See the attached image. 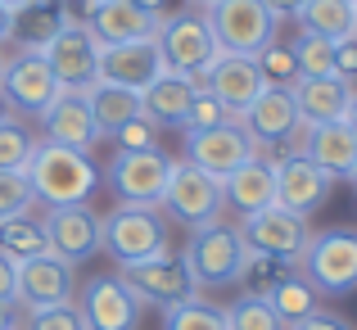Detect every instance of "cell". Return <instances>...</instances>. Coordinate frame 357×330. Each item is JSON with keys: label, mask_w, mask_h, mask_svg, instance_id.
<instances>
[{"label": "cell", "mask_w": 357, "mask_h": 330, "mask_svg": "<svg viewBox=\"0 0 357 330\" xmlns=\"http://www.w3.org/2000/svg\"><path fill=\"white\" fill-rule=\"evenodd\" d=\"M353 14L357 9L349 0H307L294 23H298V32L326 36V41H344V36H353Z\"/></svg>", "instance_id": "cell-29"}, {"label": "cell", "mask_w": 357, "mask_h": 330, "mask_svg": "<svg viewBox=\"0 0 357 330\" xmlns=\"http://www.w3.org/2000/svg\"><path fill=\"white\" fill-rule=\"evenodd\" d=\"M0 330H18L14 326V308H5V303H0Z\"/></svg>", "instance_id": "cell-48"}, {"label": "cell", "mask_w": 357, "mask_h": 330, "mask_svg": "<svg viewBox=\"0 0 357 330\" xmlns=\"http://www.w3.org/2000/svg\"><path fill=\"white\" fill-rule=\"evenodd\" d=\"M140 9H149L154 18H167V0H136Z\"/></svg>", "instance_id": "cell-47"}, {"label": "cell", "mask_w": 357, "mask_h": 330, "mask_svg": "<svg viewBox=\"0 0 357 330\" xmlns=\"http://www.w3.org/2000/svg\"><path fill=\"white\" fill-rule=\"evenodd\" d=\"M240 127L253 136V145H289V140L298 136V113H294V96H289V87H262V96L253 100L249 109L240 113Z\"/></svg>", "instance_id": "cell-20"}, {"label": "cell", "mask_w": 357, "mask_h": 330, "mask_svg": "<svg viewBox=\"0 0 357 330\" xmlns=\"http://www.w3.org/2000/svg\"><path fill=\"white\" fill-rule=\"evenodd\" d=\"M185 158L195 167H204L208 177L227 181L236 167L258 158V145L240 122H222V127H208V131H185Z\"/></svg>", "instance_id": "cell-13"}, {"label": "cell", "mask_w": 357, "mask_h": 330, "mask_svg": "<svg viewBox=\"0 0 357 330\" xmlns=\"http://www.w3.org/2000/svg\"><path fill=\"white\" fill-rule=\"evenodd\" d=\"M163 18H154L149 9H140L136 0H100L86 5V27L100 45H127V41H145L158 32Z\"/></svg>", "instance_id": "cell-22"}, {"label": "cell", "mask_w": 357, "mask_h": 330, "mask_svg": "<svg viewBox=\"0 0 357 330\" xmlns=\"http://www.w3.org/2000/svg\"><path fill=\"white\" fill-rule=\"evenodd\" d=\"M262 87H267V82H262V68L249 54H218L213 68L204 73V91H208L231 118H240V113L262 96Z\"/></svg>", "instance_id": "cell-16"}, {"label": "cell", "mask_w": 357, "mask_h": 330, "mask_svg": "<svg viewBox=\"0 0 357 330\" xmlns=\"http://www.w3.org/2000/svg\"><path fill=\"white\" fill-rule=\"evenodd\" d=\"M77 313L86 330H136L140 322V303L131 299V290L118 276H91L82 285Z\"/></svg>", "instance_id": "cell-15"}, {"label": "cell", "mask_w": 357, "mask_h": 330, "mask_svg": "<svg viewBox=\"0 0 357 330\" xmlns=\"http://www.w3.org/2000/svg\"><path fill=\"white\" fill-rule=\"evenodd\" d=\"M335 73H340L344 82H357V36L335 41Z\"/></svg>", "instance_id": "cell-41"}, {"label": "cell", "mask_w": 357, "mask_h": 330, "mask_svg": "<svg viewBox=\"0 0 357 330\" xmlns=\"http://www.w3.org/2000/svg\"><path fill=\"white\" fill-rule=\"evenodd\" d=\"M262 299L280 313L285 326H294V322H303V317L317 313V290L307 285L303 276H276L267 290H262Z\"/></svg>", "instance_id": "cell-30"}, {"label": "cell", "mask_w": 357, "mask_h": 330, "mask_svg": "<svg viewBox=\"0 0 357 330\" xmlns=\"http://www.w3.org/2000/svg\"><path fill=\"white\" fill-rule=\"evenodd\" d=\"M163 330H227V313L204 299H185V303L163 308Z\"/></svg>", "instance_id": "cell-32"}, {"label": "cell", "mask_w": 357, "mask_h": 330, "mask_svg": "<svg viewBox=\"0 0 357 330\" xmlns=\"http://www.w3.org/2000/svg\"><path fill=\"white\" fill-rule=\"evenodd\" d=\"M36 122H41V140L82 149V154H91V149L105 140V131L96 127V118H91L86 96H77V91H59V96H54V105L45 109Z\"/></svg>", "instance_id": "cell-19"}, {"label": "cell", "mask_w": 357, "mask_h": 330, "mask_svg": "<svg viewBox=\"0 0 357 330\" xmlns=\"http://www.w3.org/2000/svg\"><path fill=\"white\" fill-rule=\"evenodd\" d=\"M114 145L118 149H158V127L149 118H131L114 131Z\"/></svg>", "instance_id": "cell-40"}, {"label": "cell", "mask_w": 357, "mask_h": 330, "mask_svg": "<svg viewBox=\"0 0 357 330\" xmlns=\"http://www.w3.org/2000/svg\"><path fill=\"white\" fill-rule=\"evenodd\" d=\"M204 23L222 54H249V59H258L276 41L280 27L262 0H218L213 9H204Z\"/></svg>", "instance_id": "cell-5"}, {"label": "cell", "mask_w": 357, "mask_h": 330, "mask_svg": "<svg viewBox=\"0 0 357 330\" xmlns=\"http://www.w3.org/2000/svg\"><path fill=\"white\" fill-rule=\"evenodd\" d=\"M167 218H176L181 226L199 231V226L218 222V213L227 209V195H222V181L208 177L204 167H195L190 158H172V172H167V186H163V200Z\"/></svg>", "instance_id": "cell-6"}, {"label": "cell", "mask_w": 357, "mask_h": 330, "mask_svg": "<svg viewBox=\"0 0 357 330\" xmlns=\"http://www.w3.org/2000/svg\"><path fill=\"white\" fill-rule=\"evenodd\" d=\"M349 181H353V186H357V167H353V172H349Z\"/></svg>", "instance_id": "cell-52"}, {"label": "cell", "mask_w": 357, "mask_h": 330, "mask_svg": "<svg viewBox=\"0 0 357 330\" xmlns=\"http://www.w3.org/2000/svg\"><path fill=\"white\" fill-rule=\"evenodd\" d=\"M82 5H100V0H82Z\"/></svg>", "instance_id": "cell-54"}, {"label": "cell", "mask_w": 357, "mask_h": 330, "mask_svg": "<svg viewBox=\"0 0 357 330\" xmlns=\"http://www.w3.org/2000/svg\"><path fill=\"white\" fill-rule=\"evenodd\" d=\"M27 330H86L82 326V313L77 303H54V308H36V313H27Z\"/></svg>", "instance_id": "cell-38"}, {"label": "cell", "mask_w": 357, "mask_h": 330, "mask_svg": "<svg viewBox=\"0 0 357 330\" xmlns=\"http://www.w3.org/2000/svg\"><path fill=\"white\" fill-rule=\"evenodd\" d=\"M190 5H199V9H213V5H218V0H190Z\"/></svg>", "instance_id": "cell-51"}, {"label": "cell", "mask_w": 357, "mask_h": 330, "mask_svg": "<svg viewBox=\"0 0 357 330\" xmlns=\"http://www.w3.org/2000/svg\"><path fill=\"white\" fill-rule=\"evenodd\" d=\"M289 96H294L298 127H321V122L349 118V105H353L357 87L344 82L340 73H331V77H294L289 82Z\"/></svg>", "instance_id": "cell-18"}, {"label": "cell", "mask_w": 357, "mask_h": 330, "mask_svg": "<svg viewBox=\"0 0 357 330\" xmlns=\"http://www.w3.org/2000/svg\"><path fill=\"white\" fill-rule=\"evenodd\" d=\"M9 122H23V118H18V109L9 105V100H5V91H0V127H9Z\"/></svg>", "instance_id": "cell-46"}, {"label": "cell", "mask_w": 357, "mask_h": 330, "mask_svg": "<svg viewBox=\"0 0 357 330\" xmlns=\"http://www.w3.org/2000/svg\"><path fill=\"white\" fill-rule=\"evenodd\" d=\"M23 172L32 181L36 204H45V209H54V204H86L100 190V167L91 163V154L54 145V140H36Z\"/></svg>", "instance_id": "cell-1"}, {"label": "cell", "mask_w": 357, "mask_h": 330, "mask_svg": "<svg viewBox=\"0 0 357 330\" xmlns=\"http://www.w3.org/2000/svg\"><path fill=\"white\" fill-rule=\"evenodd\" d=\"M289 330H349L340 322V317H326V313H312V317H303V322H294Z\"/></svg>", "instance_id": "cell-43"}, {"label": "cell", "mask_w": 357, "mask_h": 330, "mask_svg": "<svg viewBox=\"0 0 357 330\" xmlns=\"http://www.w3.org/2000/svg\"><path fill=\"white\" fill-rule=\"evenodd\" d=\"M227 330H289V326L280 322V313L262 294H249L236 308H227Z\"/></svg>", "instance_id": "cell-34"}, {"label": "cell", "mask_w": 357, "mask_h": 330, "mask_svg": "<svg viewBox=\"0 0 357 330\" xmlns=\"http://www.w3.org/2000/svg\"><path fill=\"white\" fill-rule=\"evenodd\" d=\"M9 36H14V9H9V5H0V45H5Z\"/></svg>", "instance_id": "cell-45"}, {"label": "cell", "mask_w": 357, "mask_h": 330, "mask_svg": "<svg viewBox=\"0 0 357 330\" xmlns=\"http://www.w3.org/2000/svg\"><path fill=\"white\" fill-rule=\"evenodd\" d=\"M0 253H9L14 262H27V258H41V253H50V240H45L41 218L23 213V218L0 222Z\"/></svg>", "instance_id": "cell-31"}, {"label": "cell", "mask_w": 357, "mask_h": 330, "mask_svg": "<svg viewBox=\"0 0 357 330\" xmlns=\"http://www.w3.org/2000/svg\"><path fill=\"white\" fill-rule=\"evenodd\" d=\"M181 262L199 290H222V285H236V280L249 276V244H244V235L236 226L208 222L185 240Z\"/></svg>", "instance_id": "cell-2"}, {"label": "cell", "mask_w": 357, "mask_h": 330, "mask_svg": "<svg viewBox=\"0 0 357 330\" xmlns=\"http://www.w3.org/2000/svg\"><path fill=\"white\" fill-rule=\"evenodd\" d=\"M0 73H5V54H0Z\"/></svg>", "instance_id": "cell-55"}, {"label": "cell", "mask_w": 357, "mask_h": 330, "mask_svg": "<svg viewBox=\"0 0 357 330\" xmlns=\"http://www.w3.org/2000/svg\"><path fill=\"white\" fill-rule=\"evenodd\" d=\"M262 5L271 9V18H276V23H285V18H298V9H303L307 0H262Z\"/></svg>", "instance_id": "cell-44"}, {"label": "cell", "mask_w": 357, "mask_h": 330, "mask_svg": "<svg viewBox=\"0 0 357 330\" xmlns=\"http://www.w3.org/2000/svg\"><path fill=\"white\" fill-rule=\"evenodd\" d=\"M349 5H353V9H357V0H349Z\"/></svg>", "instance_id": "cell-56"}, {"label": "cell", "mask_w": 357, "mask_h": 330, "mask_svg": "<svg viewBox=\"0 0 357 330\" xmlns=\"http://www.w3.org/2000/svg\"><path fill=\"white\" fill-rule=\"evenodd\" d=\"M68 9H63V0H27L23 9H14V36L9 41H18V50L23 54H41L45 45L59 36V27L68 23Z\"/></svg>", "instance_id": "cell-27"}, {"label": "cell", "mask_w": 357, "mask_h": 330, "mask_svg": "<svg viewBox=\"0 0 357 330\" xmlns=\"http://www.w3.org/2000/svg\"><path fill=\"white\" fill-rule=\"evenodd\" d=\"M167 172H172V154H163V149H118L105 167V181L122 204L154 209L163 200Z\"/></svg>", "instance_id": "cell-10"}, {"label": "cell", "mask_w": 357, "mask_h": 330, "mask_svg": "<svg viewBox=\"0 0 357 330\" xmlns=\"http://www.w3.org/2000/svg\"><path fill=\"white\" fill-rule=\"evenodd\" d=\"M0 303L18 308V262L9 253H0Z\"/></svg>", "instance_id": "cell-42"}, {"label": "cell", "mask_w": 357, "mask_h": 330, "mask_svg": "<svg viewBox=\"0 0 357 330\" xmlns=\"http://www.w3.org/2000/svg\"><path fill=\"white\" fill-rule=\"evenodd\" d=\"M298 276L317 290V299H344L357 290V231L331 226L312 235L298 258Z\"/></svg>", "instance_id": "cell-3"}, {"label": "cell", "mask_w": 357, "mask_h": 330, "mask_svg": "<svg viewBox=\"0 0 357 330\" xmlns=\"http://www.w3.org/2000/svg\"><path fill=\"white\" fill-rule=\"evenodd\" d=\"M353 36H357V14H353Z\"/></svg>", "instance_id": "cell-53"}, {"label": "cell", "mask_w": 357, "mask_h": 330, "mask_svg": "<svg viewBox=\"0 0 357 330\" xmlns=\"http://www.w3.org/2000/svg\"><path fill=\"white\" fill-rule=\"evenodd\" d=\"M222 195H227V204L240 213V218H253V213L271 209L276 204V158H249L244 167L222 181Z\"/></svg>", "instance_id": "cell-26"}, {"label": "cell", "mask_w": 357, "mask_h": 330, "mask_svg": "<svg viewBox=\"0 0 357 330\" xmlns=\"http://www.w3.org/2000/svg\"><path fill=\"white\" fill-rule=\"evenodd\" d=\"M298 154H307L326 177H349L357 167V131L349 122H321V127H303V145Z\"/></svg>", "instance_id": "cell-24"}, {"label": "cell", "mask_w": 357, "mask_h": 330, "mask_svg": "<svg viewBox=\"0 0 357 330\" xmlns=\"http://www.w3.org/2000/svg\"><path fill=\"white\" fill-rule=\"evenodd\" d=\"M289 50H294L298 77H331V73H335V41H326V36L298 32Z\"/></svg>", "instance_id": "cell-33"}, {"label": "cell", "mask_w": 357, "mask_h": 330, "mask_svg": "<svg viewBox=\"0 0 357 330\" xmlns=\"http://www.w3.org/2000/svg\"><path fill=\"white\" fill-rule=\"evenodd\" d=\"M331 186H335V177H326L321 167L312 163L307 154H285V158H276V204L280 209H289V213H317L326 200H331Z\"/></svg>", "instance_id": "cell-17"}, {"label": "cell", "mask_w": 357, "mask_h": 330, "mask_svg": "<svg viewBox=\"0 0 357 330\" xmlns=\"http://www.w3.org/2000/svg\"><path fill=\"white\" fill-rule=\"evenodd\" d=\"M195 96H199L195 77L167 68V73H158V77L140 91V113H145L154 127H181L190 105H195Z\"/></svg>", "instance_id": "cell-25"}, {"label": "cell", "mask_w": 357, "mask_h": 330, "mask_svg": "<svg viewBox=\"0 0 357 330\" xmlns=\"http://www.w3.org/2000/svg\"><path fill=\"white\" fill-rule=\"evenodd\" d=\"M36 140L41 136H32L23 122L0 127V172H23L27 158H32V149H36Z\"/></svg>", "instance_id": "cell-35"}, {"label": "cell", "mask_w": 357, "mask_h": 330, "mask_svg": "<svg viewBox=\"0 0 357 330\" xmlns=\"http://www.w3.org/2000/svg\"><path fill=\"white\" fill-rule=\"evenodd\" d=\"M344 122H349V127L357 131V96H353V105H349V118H344Z\"/></svg>", "instance_id": "cell-49"}, {"label": "cell", "mask_w": 357, "mask_h": 330, "mask_svg": "<svg viewBox=\"0 0 357 330\" xmlns=\"http://www.w3.org/2000/svg\"><path fill=\"white\" fill-rule=\"evenodd\" d=\"M32 204H36V195H32L27 172H0V222L32 213Z\"/></svg>", "instance_id": "cell-36"}, {"label": "cell", "mask_w": 357, "mask_h": 330, "mask_svg": "<svg viewBox=\"0 0 357 330\" xmlns=\"http://www.w3.org/2000/svg\"><path fill=\"white\" fill-rule=\"evenodd\" d=\"M158 73H167V63L158 54L154 36L127 41V45H100V82H114V87H127V91H145Z\"/></svg>", "instance_id": "cell-21"}, {"label": "cell", "mask_w": 357, "mask_h": 330, "mask_svg": "<svg viewBox=\"0 0 357 330\" xmlns=\"http://www.w3.org/2000/svg\"><path fill=\"white\" fill-rule=\"evenodd\" d=\"M73 299V267L59 262L54 253L18 262V308L36 313V308H54Z\"/></svg>", "instance_id": "cell-23"}, {"label": "cell", "mask_w": 357, "mask_h": 330, "mask_svg": "<svg viewBox=\"0 0 357 330\" xmlns=\"http://www.w3.org/2000/svg\"><path fill=\"white\" fill-rule=\"evenodd\" d=\"M118 280L131 290L140 308H172L185 303V299H199V285L190 280L181 258H149V262H131V267L118 271Z\"/></svg>", "instance_id": "cell-12"}, {"label": "cell", "mask_w": 357, "mask_h": 330, "mask_svg": "<svg viewBox=\"0 0 357 330\" xmlns=\"http://www.w3.org/2000/svg\"><path fill=\"white\" fill-rule=\"evenodd\" d=\"M0 5H9V9H23V5H27V0H0Z\"/></svg>", "instance_id": "cell-50"}, {"label": "cell", "mask_w": 357, "mask_h": 330, "mask_svg": "<svg viewBox=\"0 0 357 330\" xmlns=\"http://www.w3.org/2000/svg\"><path fill=\"white\" fill-rule=\"evenodd\" d=\"M41 226L50 240V253L68 267H82L105 249V218L86 204H54V209H45Z\"/></svg>", "instance_id": "cell-9"}, {"label": "cell", "mask_w": 357, "mask_h": 330, "mask_svg": "<svg viewBox=\"0 0 357 330\" xmlns=\"http://www.w3.org/2000/svg\"><path fill=\"white\" fill-rule=\"evenodd\" d=\"M258 68H262V82H267V87H289V82L298 77L294 50H289V45H280V41H271L267 50L258 54Z\"/></svg>", "instance_id": "cell-37"}, {"label": "cell", "mask_w": 357, "mask_h": 330, "mask_svg": "<svg viewBox=\"0 0 357 330\" xmlns=\"http://www.w3.org/2000/svg\"><path fill=\"white\" fill-rule=\"evenodd\" d=\"M86 105H91V118L105 136H114L122 122L131 118H145L140 113V91H127V87H114V82H96L86 91Z\"/></svg>", "instance_id": "cell-28"}, {"label": "cell", "mask_w": 357, "mask_h": 330, "mask_svg": "<svg viewBox=\"0 0 357 330\" xmlns=\"http://www.w3.org/2000/svg\"><path fill=\"white\" fill-rule=\"evenodd\" d=\"M222 122H236V118H231L208 91H199L195 105H190V113H185V122H181V131H208V127H222Z\"/></svg>", "instance_id": "cell-39"}, {"label": "cell", "mask_w": 357, "mask_h": 330, "mask_svg": "<svg viewBox=\"0 0 357 330\" xmlns=\"http://www.w3.org/2000/svg\"><path fill=\"white\" fill-rule=\"evenodd\" d=\"M41 59L50 63L59 91L86 96V91L100 82V41L91 36L86 23H77V18H68V23L59 27V36L41 50Z\"/></svg>", "instance_id": "cell-11"}, {"label": "cell", "mask_w": 357, "mask_h": 330, "mask_svg": "<svg viewBox=\"0 0 357 330\" xmlns=\"http://www.w3.org/2000/svg\"><path fill=\"white\" fill-rule=\"evenodd\" d=\"M154 41H158V54H163L167 68L195 77V87L204 91V73H208L213 59L222 54L218 41H213V32H208V23H204L199 14H167L163 23H158Z\"/></svg>", "instance_id": "cell-7"}, {"label": "cell", "mask_w": 357, "mask_h": 330, "mask_svg": "<svg viewBox=\"0 0 357 330\" xmlns=\"http://www.w3.org/2000/svg\"><path fill=\"white\" fill-rule=\"evenodd\" d=\"M0 91H5V100L18 109V118H41V113L54 105V96H59V82H54L50 63H45L41 54H18V59H5Z\"/></svg>", "instance_id": "cell-14"}, {"label": "cell", "mask_w": 357, "mask_h": 330, "mask_svg": "<svg viewBox=\"0 0 357 330\" xmlns=\"http://www.w3.org/2000/svg\"><path fill=\"white\" fill-rule=\"evenodd\" d=\"M236 231L244 235V244H249L258 258L285 262V267H298L307 240H312V226H307L303 213H289V209H280V204H271V209L244 218Z\"/></svg>", "instance_id": "cell-8"}, {"label": "cell", "mask_w": 357, "mask_h": 330, "mask_svg": "<svg viewBox=\"0 0 357 330\" xmlns=\"http://www.w3.org/2000/svg\"><path fill=\"white\" fill-rule=\"evenodd\" d=\"M105 253L118 267H131V262L167 258L172 240H167V226L154 209H145V204H118L105 218Z\"/></svg>", "instance_id": "cell-4"}]
</instances>
